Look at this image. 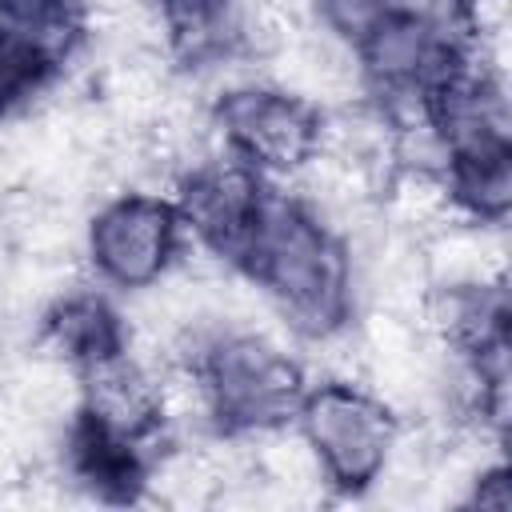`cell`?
I'll return each mask as SVG.
<instances>
[{
    "label": "cell",
    "mask_w": 512,
    "mask_h": 512,
    "mask_svg": "<svg viewBox=\"0 0 512 512\" xmlns=\"http://www.w3.org/2000/svg\"><path fill=\"white\" fill-rule=\"evenodd\" d=\"M256 272L284 296L296 324L324 332L344 300L340 256L324 240V232L296 212L292 204H256L252 228L244 236Z\"/></svg>",
    "instance_id": "6da1fadb"
},
{
    "label": "cell",
    "mask_w": 512,
    "mask_h": 512,
    "mask_svg": "<svg viewBox=\"0 0 512 512\" xmlns=\"http://www.w3.org/2000/svg\"><path fill=\"white\" fill-rule=\"evenodd\" d=\"M308 444L340 484H368L388 456V416L360 392L332 384L304 408Z\"/></svg>",
    "instance_id": "7a4b0ae2"
},
{
    "label": "cell",
    "mask_w": 512,
    "mask_h": 512,
    "mask_svg": "<svg viewBox=\"0 0 512 512\" xmlns=\"http://www.w3.org/2000/svg\"><path fill=\"white\" fill-rule=\"evenodd\" d=\"M208 388L232 424L276 420L296 396V368L256 336L224 340L208 360Z\"/></svg>",
    "instance_id": "3957f363"
},
{
    "label": "cell",
    "mask_w": 512,
    "mask_h": 512,
    "mask_svg": "<svg viewBox=\"0 0 512 512\" xmlns=\"http://www.w3.org/2000/svg\"><path fill=\"white\" fill-rule=\"evenodd\" d=\"M172 252V216L160 200L128 196L100 212L92 228V256L116 284H148Z\"/></svg>",
    "instance_id": "277c9868"
},
{
    "label": "cell",
    "mask_w": 512,
    "mask_h": 512,
    "mask_svg": "<svg viewBox=\"0 0 512 512\" xmlns=\"http://www.w3.org/2000/svg\"><path fill=\"white\" fill-rule=\"evenodd\" d=\"M224 124L264 164H296L308 156L316 120L296 96L280 92H232L224 100Z\"/></svg>",
    "instance_id": "5b68a950"
},
{
    "label": "cell",
    "mask_w": 512,
    "mask_h": 512,
    "mask_svg": "<svg viewBox=\"0 0 512 512\" xmlns=\"http://www.w3.org/2000/svg\"><path fill=\"white\" fill-rule=\"evenodd\" d=\"M256 188L240 168H212L200 172L188 192H184V208L188 220L196 224L200 236H208L212 244H244L252 216H256Z\"/></svg>",
    "instance_id": "8992f818"
},
{
    "label": "cell",
    "mask_w": 512,
    "mask_h": 512,
    "mask_svg": "<svg viewBox=\"0 0 512 512\" xmlns=\"http://www.w3.org/2000/svg\"><path fill=\"white\" fill-rule=\"evenodd\" d=\"M364 48H368V64L384 76V80H408L416 72H424L428 56H432V36L428 24L396 12V16H380L368 32H364Z\"/></svg>",
    "instance_id": "52a82bcc"
},
{
    "label": "cell",
    "mask_w": 512,
    "mask_h": 512,
    "mask_svg": "<svg viewBox=\"0 0 512 512\" xmlns=\"http://www.w3.org/2000/svg\"><path fill=\"white\" fill-rule=\"evenodd\" d=\"M456 192L480 216H500L508 208L512 176H508V148H504V140H484L476 148H460Z\"/></svg>",
    "instance_id": "ba28073f"
},
{
    "label": "cell",
    "mask_w": 512,
    "mask_h": 512,
    "mask_svg": "<svg viewBox=\"0 0 512 512\" xmlns=\"http://www.w3.org/2000/svg\"><path fill=\"white\" fill-rule=\"evenodd\" d=\"M56 340L72 352V356H84L92 364L100 360H112L116 344H120V332H116V316L96 304V300H72L64 304V312L56 316Z\"/></svg>",
    "instance_id": "9c48e42d"
},
{
    "label": "cell",
    "mask_w": 512,
    "mask_h": 512,
    "mask_svg": "<svg viewBox=\"0 0 512 512\" xmlns=\"http://www.w3.org/2000/svg\"><path fill=\"white\" fill-rule=\"evenodd\" d=\"M44 72V56L32 40L16 32H0V104L28 92Z\"/></svg>",
    "instance_id": "30bf717a"
},
{
    "label": "cell",
    "mask_w": 512,
    "mask_h": 512,
    "mask_svg": "<svg viewBox=\"0 0 512 512\" xmlns=\"http://www.w3.org/2000/svg\"><path fill=\"white\" fill-rule=\"evenodd\" d=\"M444 204H448V196H444L436 184L420 180V176L404 180L400 192H396V212H400L408 224H436V220L444 216Z\"/></svg>",
    "instance_id": "8fae6325"
},
{
    "label": "cell",
    "mask_w": 512,
    "mask_h": 512,
    "mask_svg": "<svg viewBox=\"0 0 512 512\" xmlns=\"http://www.w3.org/2000/svg\"><path fill=\"white\" fill-rule=\"evenodd\" d=\"M320 8L324 20L344 36H364L384 16V0H320Z\"/></svg>",
    "instance_id": "7c38bea8"
},
{
    "label": "cell",
    "mask_w": 512,
    "mask_h": 512,
    "mask_svg": "<svg viewBox=\"0 0 512 512\" xmlns=\"http://www.w3.org/2000/svg\"><path fill=\"white\" fill-rule=\"evenodd\" d=\"M60 4L64 0H0V8L12 16V20H20V24H48L56 12H60Z\"/></svg>",
    "instance_id": "4fadbf2b"
}]
</instances>
